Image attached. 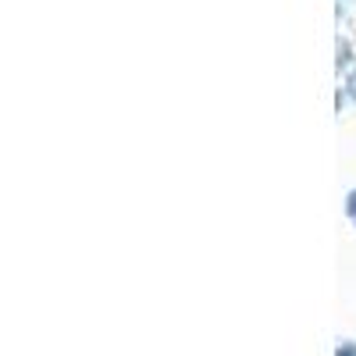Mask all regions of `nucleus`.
Segmentation results:
<instances>
[{"label": "nucleus", "mask_w": 356, "mask_h": 356, "mask_svg": "<svg viewBox=\"0 0 356 356\" xmlns=\"http://www.w3.org/2000/svg\"><path fill=\"white\" fill-rule=\"evenodd\" d=\"M339 356H356V349H342V353H339Z\"/></svg>", "instance_id": "nucleus-2"}, {"label": "nucleus", "mask_w": 356, "mask_h": 356, "mask_svg": "<svg viewBox=\"0 0 356 356\" xmlns=\"http://www.w3.org/2000/svg\"><path fill=\"white\" fill-rule=\"evenodd\" d=\"M349 214H353V218H356V193H353V196H349Z\"/></svg>", "instance_id": "nucleus-1"}]
</instances>
